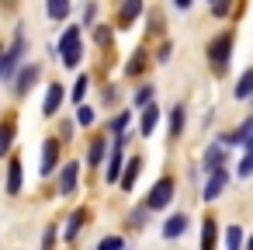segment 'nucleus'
Returning a JSON list of instances; mask_svg holds the SVG:
<instances>
[{
    "label": "nucleus",
    "mask_w": 253,
    "mask_h": 250,
    "mask_svg": "<svg viewBox=\"0 0 253 250\" xmlns=\"http://www.w3.org/2000/svg\"><path fill=\"white\" fill-rule=\"evenodd\" d=\"M94 122H97V111H94L90 104H80V108H77V125L87 129V125H94Z\"/></svg>",
    "instance_id": "24"
},
{
    "label": "nucleus",
    "mask_w": 253,
    "mask_h": 250,
    "mask_svg": "<svg viewBox=\"0 0 253 250\" xmlns=\"http://www.w3.org/2000/svg\"><path fill=\"white\" fill-rule=\"evenodd\" d=\"M0 59H4V49H0Z\"/></svg>",
    "instance_id": "40"
},
{
    "label": "nucleus",
    "mask_w": 253,
    "mask_h": 250,
    "mask_svg": "<svg viewBox=\"0 0 253 250\" xmlns=\"http://www.w3.org/2000/svg\"><path fill=\"white\" fill-rule=\"evenodd\" d=\"M184 229H187V215H184V212H173V215L163 222V236H167V240L184 236Z\"/></svg>",
    "instance_id": "12"
},
{
    "label": "nucleus",
    "mask_w": 253,
    "mask_h": 250,
    "mask_svg": "<svg viewBox=\"0 0 253 250\" xmlns=\"http://www.w3.org/2000/svg\"><path fill=\"white\" fill-rule=\"evenodd\" d=\"M139 167H142V160H139V156H132V160L125 163V170H122V191H132V188H135Z\"/></svg>",
    "instance_id": "14"
},
{
    "label": "nucleus",
    "mask_w": 253,
    "mask_h": 250,
    "mask_svg": "<svg viewBox=\"0 0 253 250\" xmlns=\"http://www.w3.org/2000/svg\"><path fill=\"white\" fill-rule=\"evenodd\" d=\"M59 167V139H45L42 146V174H52Z\"/></svg>",
    "instance_id": "11"
},
{
    "label": "nucleus",
    "mask_w": 253,
    "mask_h": 250,
    "mask_svg": "<svg viewBox=\"0 0 253 250\" xmlns=\"http://www.w3.org/2000/svg\"><path fill=\"white\" fill-rule=\"evenodd\" d=\"M146 212H149L146 205H139V208H132V215H128V219H132V226H146V222H142V219H146Z\"/></svg>",
    "instance_id": "33"
},
{
    "label": "nucleus",
    "mask_w": 253,
    "mask_h": 250,
    "mask_svg": "<svg viewBox=\"0 0 253 250\" xmlns=\"http://www.w3.org/2000/svg\"><path fill=\"white\" fill-rule=\"evenodd\" d=\"M139 14H142V0H128V4L122 7V21H132Z\"/></svg>",
    "instance_id": "27"
},
{
    "label": "nucleus",
    "mask_w": 253,
    "mask_h": 250,
    "mask_svg": "<svg viewBox=\"0 0 253 250\" xmlns=\"http://www.w3.org/2000/svg\"><path fill=\"white\" fill-rule=\"evenodd\" d=\"M156 122H160V108H156V104H146V111H142V118H139V132H142V136H153Z\"/></svg>",
    "instance_id": "13"
},
{
    "label": "nucleus",
    "mask_w": 253,
    "mask_h": 250,
    "mask_svg": "<svg viewBox=\"0 0 253 250\" xmlns=\"http://www.w3.org/2000/svg\"><path fill=\"white\" fill-rule=\"evenodd\" d=\"M77 177H80V163H63V170H59V195H73L77 191Z\"/></svg>",
    "instance_id": "9"
},
{
    "label": "nucleus",
    "mask_w": 253,
    "mask_h": 250,
    "mask_svg": "<svg viewBox=\"0 0 253 250\" xmlns=\"http://www.w3.org/2000/svg\"><path fill=\"white\" fill-rule=\"evenodd\" d=\"M87 87H90V77L84 73V77H77V87H73V101L80 104L84 101V94H87Z\"/></svg>",
    "instance_id": "29"
},
{
    "label": "nucleus",
    "mask_w": 253,
    "mask_h": 250,
    "mask_svg": "<svg viewBox=\"0 0 253 250\" xmlns=\"http://www.w3.org/2000/svg\"><path fill=\"white\" fill-rule=\"evenodd\" d=\"M128 122H132V111H118V115L111 118V132H118V136H125V129H128Z\"/></svg>",
    "instance_id": "26"
},
{
    "label": "nucleus",
    "mask_w": 253,
    "mask_h": 250,
    "mask_svg": "<svg viewBox=\"0 0 253 250\" xmlns=\"http://www.w3.org/2000/svg\"><path fill=\"white\" fill-rule=\"evenodd\" d=\"M97 250H128V247H125V236L111 233V236H104V240L97 243Z\"/></svg>",
    "instance_id": "25"
},
{
    "label": "nucleus",
    "mask_w": 253,
    "mask_h": 250,
    "mask_svg": "<svg viewBox=\"0 0 253 250\" xmlns=\"http://www.w3.org/2000/svg\"><path fill=\"white\" fill-rule=\"evenodd\" d=\"M63 98H66V91H63V84H49V91H45V101H42V115H56L59 111V104H63Z\"/></svg>",
    "instance_id": "10"
},
{
    "label": "nucleus",
    "mask_w": 253,
    "mask_h": 250,
    "mask_svg": "<svg viewBox=\"0 0 253 250\" xmlns=\"http://www.w3.org/2000/svg\"><path fill=\"white\" fill-rule=\"evenodd\" d=\"M236 98H253V70H246L236 84Z\"/></svg>",
    "instance_id": "22"
},
{
    "label": "nucleus",
    "mask_w": 253,
    "mask_h": 250,
    "mask_svg": "<svg viewBox=\"0 0 253 250\" xmlns=\"http://www.w3.org/2000/svg\"><path fill=\"white\" fill-rule=\"evenodd\" d=\"M135 104H139V108L153 104V84H142V87L135 91Z\"/></svg>",
    "instance_id": "28"
},
{
    "label": "nucleus",
    "mask_w": 253,
    "mask_h": 250,
    "mask_svg": "<svg viewBox=\"0 0 253 250\" xmlns=\"http://www.w3.org/2000/svg\"><path fill=\"white\" fill-rule=\"evenodd\" d=\"M253 150V129H250V139H246V153Z\"/></svg>",
    "instance_id": "38"
},
{
    "label": "nucleus",
    "mask_w": 253,
    "mask_h": 250,
    "mask_svg": "<svg viewBox=\"0 0 253 250\" xmlns=\"http://www.w3.org/2000/svg\"><path fill=\"white\" fill-rule=\"evenodd\" d=\"M52 247H56V222L45 229V240H42V250H52Z\"/></svg>",
    "instance_id": "34"
},
{
    "label": "nucleus",
    "mask_w": 253,
    "mask_h": 250,
    "mask_svg": "<svg viewBox=\"0 0 253 250\" xmlns=\"http://www.w3.org/2000/svg\"><path fill=\"white\" fill-rule=\"evenodd\" d=\"M125 143H128V136H118V143L111 146V160H108V170H104L108 184H118V177L125 170Z\"/></svg>",
    "instance_id": "5"
},
{
    "label": "nucleus",
    "mask_w": 253,
    "mask_h": 250,
    "mask_svg": "<svg viewBox=\"0 0 253 250\" xmlns=\"http://www.w3.org/2000/svg\"><path fill=\"white\" fill-rule=\"evenodd\" d=\"M45 11H49L52 21H66V18H70V0H49Z\"/></svg>",
    "instance_id": "20"
},
{
    "label": "nucleus",
    "mask_w": 253,
    "mask_h": 250,
    "mask_svg": "<svg viewBox=\"0 0 253 250\" xmlns=\"http://www.w3.org/2000/svg\"><path fill=\"white\" fill-rule=\"evenodd\" d=\"M208 59H211V66H215L218 73L229 66V59H232V32H218V35L208 42Z\"/></svg>",
    "instance_id": "3"
},
{
    "label": "nucleus",
    "mask_w": 253,
    "mask_h": 250,
    "mask_svg": "<svg viewBox=\"0 0 253 250\" xmlns=\"http://www.w3.org/2000/svg\"><path fill=\"white\" fill-rule=\"evenodd\" d=\"M39 73H42V66H39V63H25V66H21V73L14 77V91H18V94H28V91L35 87Z\"/></svg>",
    "instance_id": "7"
},
{
    "label": "nucleus",
    "mask_w": 253,
    "mask_h": 250,
    "mask_svg": "<svg viewBox=\"0 0 253 250\" xmlns=\"http://www.w3.org/2000/svg\"><path fill=\"white\" fill-rule=\"evenodd\" d=\"M243 247H246V250H253V236H250V240H246V243H243Z\"/></svg>",
    "instance_id": "39"
},
{
    "label": "nucleus",
    "mask_w": 253,
    "mask_h": 250,
    "mask_svg": "<svg viewBox=\"0 0 253 250\" xmlns=\"http://www.w3.org/2000/svg\"><path fill=\"white\" fill-rule=\"evenodd\" d=\"M173 201V177H160L153 188H149V198H146V208L149 212H160Z\"/></svg>",
    "instance_id": "4"
},
{
    "label": "nucleus",
    "mask_w": 253,
    "mask_h": 250,
    "mask_svg": "<svg viewBox=\"0 0 253 250\" xmlns=\"http://www.w3.org/2000/svg\"><path fill=\"white\" fill-rule=\"evenodd\" d=\"M104 150H108V139H94V143H90V150H87V163H90V167H97V163L104 160Z\"/></svg>",
    "instance_id": "21"
},
{
    "label": "nucleus",
    "mask_w": 253,
    "mask_h": 250,
    "mask_svg": "<svg viewBox=\"0 0 253 250\" xmlns=\"http://www.w3.org/2000/svg\"><path fill=\"white\" fill-rule=\"evenodd\" d=\"M94 39H97V46H108V42H111V28H108V25H97Z\"/></svg>",
    "instance_id": "32"
},
{
    "label": "nucleus",
    "mask_w": 253,
    "mask_h": 250,
    "mask_svg": "<svg viewBox=\"0 0 253 250\" xmlns=\"http://www.w3.org/2000/svg\"><path fill=\"white\" fill-rule=\"evenodd\" d=\"M142 59H146V56H142V52H135V59L125 66V73H139V70H142Z\"/></svg>",
    "instance_id": "36"
},
{
    "label": "nucleus",
    "mask_w": 253,
    "mask_h": 250,
    "mask_svg": "<svg viewBox=\"0 0 253 250\" xmlns=\"http://www.w3.org/2000/svg\"><path fill=\"white\" fill-rule=\"evenodd\" d=\"M21 56H25V32L18 28L11 49L4 52V59H0V80H14V73H18V66H21Z\"/></svg>",
    "instance_id": "2"
},
{
    "label": "nucleus",
    "mask_w": 253,
    "mask_h": 250,
    "mask_svg": "<svg viewBox=\"0 0 253 250\" xmlns=\"http://www.w3.org/2000/svg\"><path fill=\"white\" fill-rule=\"evenodd\" d=\"M250 101H253V98H250Z\"/></svg>",
    "instance_id": "41"
},
{
    "label": "nucleus",
    "mask_w": 253,
    "mask_h": 250,
    "mask_svg": "<svg viewBox=\"0 0 253 250\" xmlns=\"http://www.w3.org/2000/svg\"><path fill=\"white\" fill-rule=\"evenodd\" d=\"M167 125H170V139H177V136L184 132V104H177V108L170 111V118H167Z\"/></svg>",
    "instance_id": "18"
},
{
    "label": "nucleus",
    "mask_w": 253,
    "mask_h": 250,
    "mask_svg": "<svg viewBox=\"0 0 253 250\" xmlns=\"http://www.w3.org/2000/svg\"><path fill=\"white\" fill-rule=\"evenodd\" d=\"M236 174H239V177H253V150L239 160V170H236Z\"/></svg>",
    "instance_id": "30"
},
{
    "label": "nucleus",
    "mask_w": 253,
    "mask_h": 250,
    "mask_svg": "<svg viewBox=\"0 0 253 250\" xmlns=\"http://www.w3.org/2000/svg\"><path fill=\"white\" fill-rule=\"evenodd\" d=\"M94 18H97V4H87V7H84V21L94 25Z\"/></svg>",
    "instance_id": "37"
},
{
    "label": "nucleus",
    "mask_w": 253,
    "mask_h": 250,
    "mask_svg": "<svg viewBox=\"0 0 253 250\" xmlns=\"http://www.w3.org/2000/svg\"><path fill=\"white\" fill-rule=\"evenodd\" d=\"M84 56V46H80V25H66L63 35H59V59L66 66H77Z\"/></svg>",
    "instance_id": "1"
},
{
    "label": "nucleus",
    "mask_w": 253,
    "mask_h": 250,
    "mask_svg": "<svg viewBox=\"0 0 253 250\" xmlns=\"http://www.w3.org/2000/svg\"><path fill=\"white\" fill-rule=\"evenodd\" d=\"M21 191V160H11L7 167V195H18Z\"/></svg>",
    "instance_id": "17"
},
{
    "label": "nucleus",
    "mask_w": 253,
    "mask_h": 250,
    "mask_svg": "<svg viewBox=\"0 0 253 250\" xmlns=\"http://www.w3.org/2000/svg\"><path fill=\"white\" fill-rule=\"evenodd\" d=\"M225 250H243V229L239 226L225 229Z\"/></svg>",
    "instance_id": "23"
},
{
    "label": "nucleus",
    "mask_w": 253,
    "mask_h": 250,
    "mask_svg": "<svg viewBox=\"0 0 253 250\" xmlns=\"http://www.w3.org/2000/svg\"><path fill=\"white\" fill-rule=\"evenodd\" d=\"M222 167H225V146L222 143H211L205 150V156H201V170L211 174V170H222Z\"/></svg>",
    "instance_id": "8"
},
{
    "label": "nucleus",
    "mask_w": 253,
    "mask_h": 250,
    "mask_svg": "<svg viewBox=\"0 0 253 250\" xmlns=\"http://www.w3.org/2000/svg\"><path fill=\"white\" fill-rule=\"evenodd\" d=\"M90 212L87 208H77L70 219H66V229H63V240H77V233H80V226H84V219H87Z\"/></svg>",
    "instance_id": "15"
},
{
    "label": "nucleus",
    "mask_w": 253,
    "mask_h": 250,
    "mask_svg": "<svg viewBox=\"0 0 253 250\" xmlns=\"http://www.w3.org/2000/svg\"><path fill=\"white\" fill-rule=\"evenodd\" d=\"M229 11H232V4H229V0H215V4H211V14H215V18H225Z\"/></svg>",
    "instance_id": "31"
},
{
    "label": "nucleus",
    "mask_w": 253,
    "mask_h": 250,
    "mask_svg": "<svg viewBox=\"0 0 253 250\" xmlns=\"http://www.w3.org/2000/svg\"><path fill=\"white\" fill-rule=\"evenodd\" d=\"M201 250H215V219H201Z\"/></svg>",
    "instance_id": "19"
},
{
    "label": "nucleus",
    "mask_w": 253,
    "mask_h": 250,
    "mask_svg": "<svg viewBox=\"0 0 253 250\" xmlns=\"http://www.w3.org/2000/svg\"><path fill=\"white\" fill-rule=\"evenodd\" d=\"M229 177H232V174H229V167L211 170V174H208V181H205V188H201V198H205V201H215V198L222 195V188L229 184Z\"/></svg>",
    "instance_id": "6"
},
{
    "label": "nucleus",
    "mask_w": 253,
    "mask_h": 250,
    "mask_svg": "<svg viewBox=\"0 0 253 250\" xmlns=\"http://www.w3.org/2000/svg\"><path fill=\"white\" fill-rule=\"evenodd\" d=\"M73 129H77L73 122H63V125H59V139H63V143H70V139H73Z\"/></svg>",
    "instance_id": "35"
},
{
    "label": "nucleus",
    "mask_w": 253,
    "mask_h": 250,
    "mask_svg": "<svg viewBox=\"0 0 253 250\" xmlns=\"http://www.w3.org/2000/svg\"><path fill=\"white\" fill-rule=\"evenodd\" d=\"M14 122H0V156H7V150L14 146Z\"/></svg>",
    "instance_id": "16"
}]
</instances>
